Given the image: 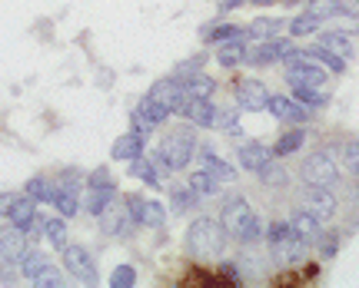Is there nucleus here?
<instances>
[{"label":"nucleus","instance_id":"1","mask_svg":"<svg viewBox=\"0 0 359 288\" xmlns=\"http://www.w3.org/2000/svg\"><path fill=\"white\" fill-rule=\"evenodd\" d=\"M226 249V229L223 222L210 219V215H200L193 219V226L187 229V252H190L196 262H213L219 259Z\"/></svg>","mask_w":359,"mask_h":288},{"label":"nucleus","instance_id":"2","mask_svg":"<svg viewBox=\"0 0 359 288\" xmlns=\"http://www.w3.org/2000/svg\"><path fill=\"white\" fill-rule=\"evenodd\" d=\"M219 222L226 229V236L240 238V242H257L263 236V226H259L257 213L250 209V202L243 196H236V199H226L223 206V215H219Z\"/></svg>","mask_w":359,"mask_h":288},{"label":"nucleus","instance_id":"3","mask_svg":"<svg viewBox=\"0 0 359 288\" xmlns=\"http://www.w3.org/2000/svg\"><path fill=\"white\" fill-rule=\"evenodd\" d=\"M193 156H196V136H193L190 126L167 133L163 143L156 146V163L163 169H187Z\"/></svg>","mask_w":359,"mask_h":288},{"label":"nucleus","instance_id":"4","mask_svg":"<svg viewBox=\"0 0 359 288\" xmlns=\"http://www.w3.org/2000/svg\"><path fill=\"white\" fill-rule=\"evenodd\" d=\"M266 242H269V249H273V255H276L280 262H286V265L303 262V255H306V242L296 236V232L286 226V222H276V226H269Z\"/></svg>","mask_w":359,"mask_h":288},{"label":"nucleus","instance_id":"5","mask_svg":"<svg viewBox=\"0 0 359 288\" xmlns=\"http://www.w3.org/2000/svg\"><path fill=\"white\" fill-rule=\"evenodd\" d=\"M286 80H290V87H323L326 83V70H323L320 63L313 60L309 53H286Z\"/></svg>","mask_w":359,"mask_h":288},{"label":"nucleus","instance_id":"6","mask_svg":"<svg viewBox=\"0 0 359 288\" xmlns=\"http://www.w3.org/2000/svg\"><path fill=\"white\" fill-rule=\"evenodd\" d=\"M127 213H130V222L147 229H163V222H167V209L160 202L140 199V196H127Z\"/></svg>","mask_w":359,"mask_h":288},{"label":"nucleus","instance_id":"7","mask_svg":"<svg viewBox=\"0 0 359 288\" xmlns=\"http://www.w3.org/2000/svg\"><path fill=\"white\" fill-rule=\"evenodd\" d=\"M299 175H303V182H306V186H320V189H330L336 179H339L336 163L330 159V156H323V152L309 156L306 163H303V169H299Z\"/></svg>","mask_w":359,"mask_h":288},{"label":"nucleus","instance_id":"8","mask_svg":"<svg viewBox=\"0 0 359 288\" xmlns=\"http://www.w3.org/2000/svg\"><path fill=\"white\" fill-rule=\"evenodd\" d=\"M64 265H67V272L77 278V282H87V285L97 282V265H93V255H90L87 249H80V245H67L64 249Z\"/></svg>","mask_w":359,"mask_h":288},{"label":"nucleus","instance_id":"9","mask_svg":"<svg viewBox=\"0 0 359 288\" xmlns=\"http://www.w3.org/2000/svg\"><path fill=\"white\" fill-rule=\"evenodd\" d=\"M50 202L57 206V209H60V215H77V209H80V199H77V173H70V169H67V173L57 179Z\"/></svg>","mask_w":359,"mask_h":288},{"label":"nucleus","instance_id":"10","mask_svg":"<svg viewBox=\"0 0 359 288\" xmlns=\"http://www.w3.org/2000/svg\"><path fill=\"white\" fill-rule=\"evenodd\" d=\"M293 40H283V37H269V40H259L257 50H246V60L253 66H263V63H276V60H286V53H293Z\"/></svg>","mask_w":359,"mask_h":288},{"label":"nucleus","instance_id":"11","mask_svg":"<svg viewBox=\"0 0 359 288\" xmlns=\"http://www.w3.org/2000/svg\"><path fill=\"white\" fill-rule=\"evenodd\" d=\"M266 103H269V93L259 80H240V83H236V106H240V110L259 113V110H266Z\"/></svg>","mask_w":359,"mask_h":288},{"label":"nucleus","instance_id":"12","mask_svg":"<svg viewBox=\"0 0 359 288\" xmlns=\"http://www.w3.org/2000/svg\"><path fill=\"white\" fill-rule=\"evenodd\" d=\"M150 96H154L160 106H167L170 113H183V106L190 100V96L183 93V87H180V80H160V83H154Z\"/></svg>","mask_w":359,"mask_h":288},{"label":"nucleus","instance_id":"13","mask_svg":"<svg viewBox=\"0 0 359 288\" xmlns=\"http://www.w3.org/2000/svg\"><path fill=\"white\" fill-rule=\"evenodd\" d=\"M27 255V232L24 229H7V232H0V259L4 262H13L20 265V259Z\"/></svg>","mask_w":359,"mask_h":288},{"label":"nucleus","instance_id":"14","mask_svg":"<svg viewBox=\"0 0 359 288\" xmlns=\"http://www.w3.org/2000/svg\"><path fill=\"white\" fill-rule=\"evenodd\" d=\"M306 213H313L316 219H333L336 215V196L330 189H320V186H306Z\"/></svg>","mask_w":359,"mask_h":288},{"label":"nucleus","instance_id":"15","mask_svg":"<svg viewBox=\"0 0 359 288\" xmlns=\"http://www.w3.org/2000/svg\"><path fill=\"white\" fill-rule=\"evenodd\" d=\"M266 106H269V113L276 116V120H283V123H306V116H309L306 106H299L293 96H269Z\"/></svg>","mask_w":359,"mask_h":288},{"label":"nucleus","instance_id":"16","mask_svg":"<svg viewBox=\"0 0 359 288\" xmlns=\"http://www.w3.org/2000/svg\"><path fill=\"white\" fill-rule=\"evenodd\" d=\"M97 219H100V229L107 232V236H120V232H127V222H130L127 202L114 199L100 215H97Z\"/></svg>","mask_w":359,"mask_h":288},{"label":"nucleus","instance_id":"17","mask_svg":"<svg viewBox=\"0 0 359 288\" xmlns=\"http://www.w3.org/2000/svg\"><path fill=\"white\" fill-rule=\"evenodd\" d=\"M180 87L187 96H200V100H210L213 93H217V83H213V76L200 73V70H190V73H180Z\"/></svg>","mask_w":359,"mask_h":288},{"label":"nucleus","instance_id":"18","mask_svg":"<svg viewBox=\"0 0 359 288\" xmlns=\"http://www.w3.org/2000/svg\"><path fill=\"white\" fill-rule=\"evenodd\" d=\"M143 150H147V136H140V133L130 129L127 136H120L114 143L110 156H114V159H137V156H143Z\"/></svg>","mask_w":359,"mask_h":288},{"label":"nucleus","instance_id":"19","mask_svg":"<svg viewBox=\"0 0 359 288\" xmlns=\"http://www.w3.org/2000/svg\"><path fill=\"white\" fill-rule=\"evenodd\" d=\"M196 156H200V163H203V169L210 175H217L219 182H230V179H236V169H233L230 163H226V159H219V156H213V152H210V146H196Z\"/></svg>","mask_w":359,"mask_h":288},{"label":"nucleus","instance_id":"20","mask_svg":"<svg viewBox=\"0 0 359 288\" xmlns=\"http://www.w3.org/2000/svg\"><path fill=\"white\" fill-rule=\"evenodd\" d=\"M213 113H217V106L210 100H200V96H190L187 106H183V116H187L193 126H213Z\"/></svg>","mask_w":359,"mask_h":288},{"label":"nucleus","instance_id":"21","mask_svg":"<svg viewBox=\"0 0 359 288\" xmlns=\"http://www.w3.org/2000/svg\"><path fill=\"white\" fill-rule=\"evenodd\" d=\"M269 159H273V150H266L263 143H243V150H240V163L250 173H259Z\"/></svg>","mask_w":359,"mask_h":288},{"label":"nucleus","instance_id":"22","mask_svg":"<svg viewBox=\"0 0 359 288\" xmlns=\"http://www.w3.org/2000/svg\"><path fill=\"white\" fill-rule=\"evenodd\" d=\"M290 229H293V232L303 238L306 245H309V242H320V236H323V232H320V219H316L313 213H296L293 219H290Z\"/></svg>","mask_w":359,"mask_h":288},{"label":"nucleus","instance_id":"23","mask_svg":"<svg viewBox=\"0 0 359 288\" xmlns=\"http://www.w3.org/2000/svg\"><path fill=\"white\" fill-rule=\"evenodd\" d=\"M203 37H206V43H230V40L246 43L250 30H240V27H233V24H217V27H210V30H203Z\"/></svg>","mask_w":359,"mask_h":288},{"label":"nucleus","instance_id":"24","mask_svg":"<svg viewBox=\"0 0 359 288\" xmlns=\"http://www.w3.org/2000/svg\"><path fill=\"white\" fill-rule=\"evenodd\" d=\"M293 100L306 110H320L330 103V93H323L320 87H293Z\"/></svg>","mask_w":359,"mask_h":288},{"label":"nucleus","instance_id":"25","mask_svg":"<svg viewBox=\"0 0 359 288\" xmlns=\"http://www.w3.org/2000/svg\"><path fill=\"white\" fill-rule=\"evenodd\" d=\"M114 199H116V186H90V192H87V209L93 215H100Z\"/></svg>","mask_w":359,"mask_h":288},{"label":"nucleus","instance_id":"26","mask_svg":"<svg viewBox=\"0 0 359 288\" xmlns=\"http://www.w3.org/2000/svg\"><path fill=\"white\" fill-rule=\"evenodd\" d=\"M320 47L333 50L336 57H343V60H349V53H353L349 34H343V30H330V34H323V37H320Z\"/></svg>","mask_w":359,"mask_h":288},{"label":"nucleus","instance_id":"27","mask_svg":"<svg viewBox=\"0 0 359 288\" xmlns=\"http://www.w3.org/2000/svg\"><path fill=\"white\" fill-rule=\"evenodd\" d=\"M137 113H140L150 126H160V123H167V120H170V110H167V106H160L154 96H143L140 106H137Z\"/></svg>","mask_w":359,"mask_h":288},{"label":"nucleus","instance_id":"28","mask_svg":"<svg viewBox=\"0 0 359 288\" xmlns=\"http://www.w3.org/2000/svg\"><path fill=\"white\" fill-rule=\"evenodd\" d=\"M190 189L203 199V196H213V192L219 189V179L217 175H210L206 169H196V173H190Z\"/></svg>","mask_w":359,"mask_h":288},{"label":"nucleus","instance_id":"29","mask_svg":"<svg viewBox=\"0 0 359 288\" xmlns=\"http://www.w3.org/2000/svg\"><path fill=\"white\" fill-rule=\"evenodd\" d=\"M217 60H219V66H226V70L240 66V63L246 60V43H236V40L223 43V50L217 53Z\"/></svg>","mask_w":359,"mask_h":288},{"label":"nucleus","instance_id":"30","mask_svg":"<svg viewBox=\"0 0 359 288\" xmlns=\"http://www.w3.org/2000/svg\"><path fill=\"white\" fill-rule=\"evenodd\" d=\"M320 17H313V13H299L290 20V37H313L316 30H320Z\"/></svg>","mask_w":359,"mask_h":288},{"label":"nucleus","instance_id":"31","mask_svg":"<svg viewBox=\"0 0 359 288\" xmlns=\"http://www.w3.org/2000/svg\"><path fill=\"white\" fill-rule=\"evenodd\" d=\"M303 143H306V133H303V129H290V133H283L280 143L273 146V156H290V152H296Z\"/></svg>","mask_w":359,"mask_h":288},{"label":"nucleus","instance_id":"32","mask_svg":"<svg viewBox=\"0 0 359 288\" xmlns=\"http://www.w3.org/2000/svg\"><path fill=\"white\" fill-rule=\"evenodd\" d=\"M343 10H346V3H343V0H309L306 3V13L320 17V20L336 17V13H343Z\"/></svg>","mask_w":359,"mask_h":288},{"label":"nucleus","instance_id":"33","mask_svg":"<svg viewBox=\"0 0 359 288\" xmlns=\"http://www.w3.org/2000/svg\"><path fill=\"white\" fill-rule=\"evenodd\" d=\"M43 236L53 249H67V226L64 219H43Z\"/></svg>","mask_w":359,"mask_h":288},{"label":"nucleus","instance_id":"34","mask_svg":"<svg viewBox=\"0 0 359 288\" xmlns=\"http://www.w3.org/2000/svg\"><path fill=\"white\" fill-rule=\"evenodd\" d=\"M130 175H137V179H143L147 186H160V179H156V169L150 159H143V156H137V159H130Z\"/></svg>","mask_w":359,"mask_h":288},{"label":"nucleus","instance_id":"35","mask_svg":"<svg viewBox=\"0 0 359 288\" xmlns=\"http://www.w3.org/2000/svg\"><path fill=\"white\" fill-rule=\"evenodd\" d=\"M196 199H200V196H196V192H193L190 186L187 189H173V192H170V202H173V213L177 215H183V213H190L193 206H196Z\"/></svg>","mask_w":359,"mask_h":288},{"label":"nucleus","instance_id":"36","mask_svg":"<svg viewBox=\"0 0 359 288\" xmlns=\"http://www.w3.org/2000/svg\"><path fill=\"white\" fill-rule=\"evenodd\" d=\"M47 265L50 262H47V255H43V252H27L24 259H20V272H24L27 278H37Z\"/></svg>","mask_w":359,"mask_h":288},{"label":"nucleus","instance_id":"37","mask_svg":"<svg viewBox=\"0 0 359 288\" xmlns=\"http://www.w3.org/2000/svg\"><path fill=\"white\" fill-rule=\"evenodd\" d=\"M27 196H30L34 202H50L53 199V182L34 175V179H27Z\"/></svg>","mask_w":359,"mask_h":288},{"label":"nucleus","instance_id":"38","mask_svg":"<svg viewBox=\"0 0 359 288\" xmlns=\"http://www.w3.org/2000/svg\"><path fill=\"white\" fill-rule=\"evenodd\" d=\"M309 57H313L316 63H323V66L336 70V73H343V70H346V60H343V57H336L333 50H326V47H313V50H309Z\"/></svg>","mask_w":359,"mask_h":288},{"label":"nucleus","instance_id":"39","mask_svg":"<svg viewBox=\"0 0 359 288\" xmlns=\"http://www.w3.org/2000/svg\"><path fill=\"white\" fill-rule=\"evenodd\" d=\"M276 30H283V20H273V17H257L253 24H250V37H273Z\"/></svg>","mask_w":359,"mask_h":288},{"label":"nucleus","instance_id":"40","mask_svg":"<svg viewBox=\"0 0 359 288\" xmlns=\"http://www.w3.org/2000/svg\"><path fill=\"white\" fill-rule=\"evenodd\" d=\"M137 285V268L133 265H116L110 275V288H133Z\"/></svg>","mask_w":359,"mask_h":288},{"label":"nucleus","instance_id":"41","mask_svg":"<svg viewBox=\"0 0 359 288\" xmlns=\"http://www.w3.org/2000/svg\"><path fill=\"white\" fill-rule=\"evenodd\" d=\"M259 179H263L266 186H283V182H286V173H283V166L276 163V159H269V163L259 169Z\"/></svg>","mask_w":359,"mask_h":288},{"label":"nucleus","instance_id":"42","mask_svg":"<svg viewBox=\"0 0 359 288\" xmlns=\"http://www.w3.org/2000/svg\"><path fill=\"white\" fill-rule=\"evenodd\" d=\"M34 285H37V288H60V285H67V282H64V275H60L53 265H47V268L34 278Z\"/></svg>","mask_w":359,"mask_h":288},{"label":"nucleus","instance_id":"43","mask_svg":"<svg viewBox=\"0 0 359 288\" xmlns=\"http://www.w3.org/2000/svg\"><path fill=\"white\" fill-rule=\"evenodd\" d=\"M343 166H346L353 175H359V139H353V143L343 146Z\"/></svg>","mask_w":359,"mask_h":288},{"label":"nucleus","instance_id":"44","mask_svg":"<svg viewBox=\"0 0 359 288\" xmlns=\"http://www.w3.org/2000/svg\"><path fill=\"white\" fill-rule=\"evenodd\" d=\"M90 186H114V175L107 173V169H97V173L90 175Z\"/></svg>","mask_w":359,"mask_h":288},{"label":"nucleus","instance_id":"45","mask_svg":"<svg viewBox=\"0 0 359 288\" xmlns=\"http://www.w3.org/2000/svg\"><path fill=\"white\" fill-rule=\"evenodd\" d=\"M133 133H140V136H147V133H154V126L147 123L140 113H133Z\"/></svg>","mask_w":359,"mask_h":288},{"label":"nucleus","instance_id":"46","mask_svg":"<svg viewBox=\"0 0 359 288\" xmlns=\"http://www.w3.org/2000/svg\"><path fill=\"white\" fill-rule=\"evenodd\" d=\"M240 3H246V0H219V10L226 13V10H233V7H240Z\"/></svg>","mask_w":359,"mask_h":288},{"label":"nucleus","instance_id":"47","mask_svg":"<svg viewBox=\"0 0 359 288\" xmlns=\"http://www.w3.org/2000/svg\"><path fill=\"white\" fill-rule=\"evenodd\" d=\"M257 7H269V3H276V0H253Z\"/></svg>","mask_w":359,"mask_h":288},{"label":"nucleus","instance_id":"48","mask_svg":"<svg viewBox=\"0 0 359 288\" xmlns=\"http://www.w3.org/2000/svg\"><path fill=\"white\" fill-rule=\"evenodd\" d=\"M356 3H359V0H356Z\"/></svg>","mask_w":359,"mask_h":288}]
</instances>
